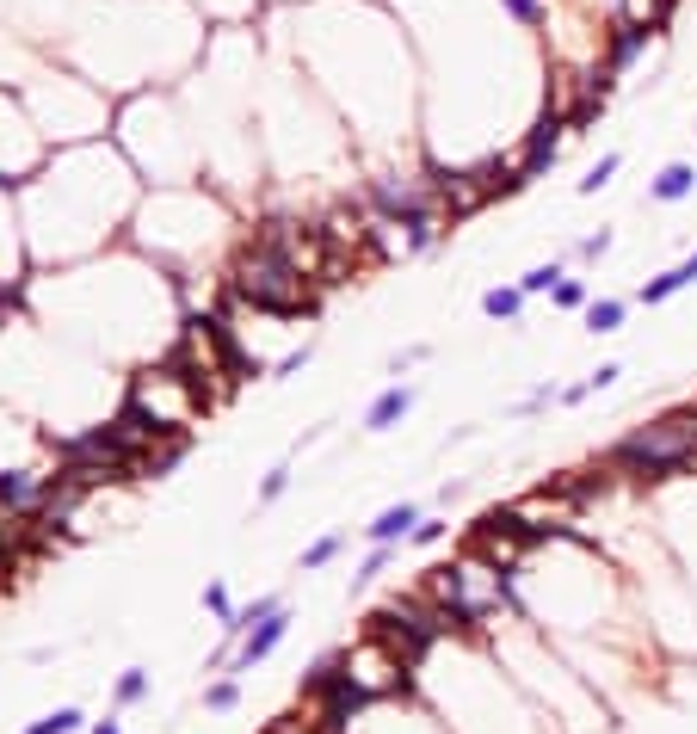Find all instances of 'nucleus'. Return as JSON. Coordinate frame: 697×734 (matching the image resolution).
<instances>
[{
    "label": "nucleus",
    "mask_w": 697,
    "mask_h": 734,
    "mask_svg": "<svg viewBox=\"0 0 697 734\" xmlns=\"http://www.w3.org/2000/svg\"><path fill=\"white\" fill-rule=\"evenodd\" d=\"M309 278H315L309 272V247H284V241L253 235L241 247L235 272H229V290H235V303L260 309V315H303L315 303Z\"/></svg>",
    "instance_id": "obj_1"
},
{
    "label": "nucleus",
    "mask_w": 697,
    "mask_h": 734,
    "mask_svg": "<svg viewBox=\"0 0 697 734\" xmlns=\"http://www.w3.org/2000/svg\"><path fill=\"white\" fill-rule=\"evenodd\" d=\"M697 463V408L691 414H667L654 426H636L630 438H617L605 451V469L617 475H642V482H660V475H679Z\"/></svg>",
    "instance_id": "obj_2"
},
{
    "label": "nucleus",
    "mask_w": 697,
    "mask_h": 734,
    "mask_svg": "<svg viewBox=\"0 0 697 734\" xmlns=\"http://www.w3.org/2000/svg\"><path fill=\"white\" fill-rule=\"evenodd\" d=\"M364 204H371L383 223H395V229L426 223V216H445L438 210V186L426 173H377L371 186H364Z\"/></svg>",
    "instance_id": "obj_3"
},
{
    "label": "nucleus",
    "mask_w": 697,
    "mask_h": 734,
    "mask_svg": "<svg viewBox=\"0 0 697 734\" xmlns=\"http://www.w3.org/2000/svg\"><path fill=\"white\" fill-rule=\"evenodd\" d=\"M648 44H654V25H642V19H611V31H605V62L593 68V87L599 93H611L623 75H630V68L648 56Z\"/></svg>",
    "instance_id": "obj_4"
},
{
    "label": "nucleus",
    "mask_w": 697,
    "mask_h": 734,
    "mask_svg": "<svg viewBox=\"0 0 697 734\" xmlns=\"http://www.w3.org/2000/svg\"><path fill=\"white\" fill-rule=\"evenodd\" d=\"M574 130H568V112L556 99H549V112L531 124V136H525V149H519V167H525V179H543L549 167H556V155H562V142H568Z\"/></svg>",
    "instance_id": "obj_5"
},
{
    "label": "nucleus",
    "mask_w": 697,
    "mask_h": 734,
    "mask_svg": "<svg viewBox=\"0 0 697 734\" xmlns=\"http://www.w3.org/2000/svg\"><path fill=\"white\" fill-rule=\"evenodd\" d=\"M284 630H290V611L278 605L272 617H260V623H253V630H247V636H241V642L223 654V660H229V673H253V667H260V660H266V654L284 642Z\"/></svg>",
    "instance_id": "obj_6"
},
{
    "label": "nucleus",
    "mask_w": 697,
    "mask_h": 734,
    "mask_svg": "<svg viewBox=\"0 0 697 734\" xmlns=\"http://www.w3.org/2000/svg\"><path fill=\"white\" fill-rule=\"evenodd\" d=\"M691 192H697V167L691 161H667V167L648 179V198L654 204H685Z\"/></svg>",
    "instance_id": "obj_7"
},
{
    "label": "nucleus",
    "mask_w": 697,
    "mask_h": 734,
    "mask_svg": "<svg viewBox=\"0 0 697 734\" xmlns=\"http://www.w3.org/2000/svg\"><path fill=\"white\" fill-rule=\"evenodd\" d=\"M408 408H414V383H389V389L371 401V408H364V432H389Z\"/></svg>",
    "instance_id": "obj_8"
},
{
    "label": "nucleus",
    "mask_w": 697,
    "mask_h": 734,
    "mask_svg": "<svg viewBox=\"0 0 697 734\" xmlns=\"http://www.w3.org/2000/svg\"><path fill=\"white\" fill-rule=\"evenodd\" d=\"M414 525H420V506L401 500V506H383L377 519L364 525V537H371V543H401V537H414Z\"/></svg>",
    "instance_id": "obj_9"
},
{
    "label": "nucleus",
    "mask_w": 697,
    "mask_h": 734,
    "mask_svg": "<svg viewBox=\"0 0 697 734\" xmlns=\"http://www.w3.org/2000/svg\"><path fill=\"white\" fill-rule=\"evenodd\" d=\"M691 284H697V253H691V260H679L673 272H660V278H648V284L636 290V303H648V309H654V303H667V297H679V290H691Z\"/></svg>",
    "instance_id": "obj_10"
},
{
    "label": "nucleus",
    "mask_w": 697,
    "mask_h": 734,
    "mask_svg": "<svg viewBox=\"0 0 697 734\" xmlns=\"http://www.w3.org/2000/svg\"><path fill=\"white\" fill-rule=\"evenodd\" d=\"M482 315H488V321H519V315H525V290H519V284L482 290Z\"/></svg>",
    "instance_id": "obj_11"
},
{
    "label": "nucleus",
    "mask_w": 697,
    "mask_h": 734,
    "mask_svg": "<svg viewBox=\"0 0 697 734\" xmlns=\"http://www.w3.org/2000/svg\"><path fill=\"white\" fill-rule=\"evenodd\" d=\"M623 315H630L623 297H593V303H586V327H593V334H617Z\"/></svg>",
    "instance_id": "obj_12"
},
{
    "label": "nucleus",
    "mask_w": 697,
    "mask_h": 734,
    "mask_svg": "<svg viewBox=\"0 0 697 734\" xmlns=\"http://www.w3.org/2000/svg\"><path fill=\"white\" fill-rule=\"evenodd\" d=\"M568 272H562V260H543V266H531L525 278H519V290H525V297H549V290H556Z\"/></svg>",
    "instance_id": "obj_13"
},
{
    "label": "nucleus",
    "mask_w": 697,
    "mask_h": 734,
    "mask_svg": "<svg viewBox=\"0 0 697 734\" xmlns=\"http://www.w3.org/2000/svg\"><path fill=\"white\" fill-rule=\"evenodd\" d=\"M75 728H87V716L75 710V704H62V710H50V716H38L25 734H75Z\"/></svg>",
    "instance_id": "obj_14"
},
{
    "label": "nucleus",
    "mask_w": 697,
    "mask_h": 734,
    "mask_svg": "<svg viewBox=\"0 0 697 734\" xmlns=\"http://www.w3.org/2000/svg\"><path fill=\"white\" fill-rule=\"evenodd\" d=\"M500 13L519 19L525 31H543V25H549V0H500Z\"/></svg>",
    "instance_id": "obj_15"
},
{
    "label": "nucleus",
    "mask_w": 697,
    "mask_h": 734,
    "mask_svg": "<svg viewBox=\"0 0 697 734\" xmlns=\"http://www.w3.org/2000/svg\"><path fill=\"white\" fill-rule=\"evenodd\" d=\"M617 167H623V155H599V167H586V179H580L574 192H580V198H599V192L611 186V173H617Z\"/></svg>",
    "instance_id": "obj_16"
},
{
    "label": "nucleus",
    "mask_w": 697,
    "mask_h": 734,
    "mask_svg": "<svg viewBox=\"0 0 697 734\" xmlns=\"http://www.w3.org/2000/svg\"><path fill=\"white\" fill-rule=\"evenodd\" d=\"M389 562H395V543H377V549H371V556H364V568L352 574V593H364V586H371V580H377V574H383Z\"/></svg>",
    "instance_id": "obj_17"
},
{
    "label": "nucleus",
    "mask_w": 697,
    "mask_h": 734,
    "mask_svg": "<svg viewBox=\"0 0 697 734\" xmlns=\"http://www.w3.org/2000/svg\"><path fill=\"white\" fill-rule=\"evenodd\" d=\"M340 549H346V537H340V531H334V537H315V543L303 549V574H309V568H327V562L340 556Z\"/></svg>",
    "instance_id": "obj_18"
},
{
    "label": "nucleus",
    "mask_w": 697,
    "mask_h": 734,
    "mask_svg": "<svg viewBox=\"0 0 697 734\" xmlns=\"http://www.w3.org/2000/svg\"><path fill=\"white\" fill-rule=\"evenodd\" d=\"M549 303H556V309H586V303H593V290H586L580 278H562L556 290H549Z\"/></svg>",
    "instance_id": "obj_19"
},
{
    "label": "nucleus",
    "mask_w": 697,
    "mask_h": 734,
    "mask_svg": "<svg viewBox=\"0 0 697 734\" xmlns=\"http://www.w3.org/2000/svg\"><path fill=\"white\" fill-rule=\"evenodd\" d=\"M235 704H241V679H216L204 691V710H235Z\"/></svg>",
    "instance_id": "obj_20"
},
{
    "label": "nucleus",
    "mask_w": 697,
    "mask_h": 734,
    "mask_svg": "<svg viewBox=\"0 0 697 734\" xmlns=\"http://www.w3.org/2000/svg\"><path fill=\"white\" fill-rule=\"evenodd\" d=\"M142 697H149V673H142V667H130V673L118 679V704L130 710V704H142Z\"/></svg>",
    "instance_id": "obj_21"
},
{
    "label": "nucleus",
    "mask_w": 697,
    "mask_h": 734,
    "mask_svg": "<svg viewBox=\"0 0 697 734\" xmlns=\"http://www.w3.org/2000/svg\"><path fill=\"white\" fill-rule=\"evenodd\" d=\"M204 611L210 617H223V630L235 623V599H229V586H204Z\"/></svg>",
    "instance_id": "obj_22"
},
{
    "label": "nucleus",
    "mask_w": 697,
    "mask_h": 734,
    "mask_svg": "<svg viewBox=\"0 0 697 734\" xmlns=\"http://www.w3.org/2000/svg\"><path fill=\"white\" fill-rule=\"evenodd\" d=\"M599 253H611V229H593V235H580V241H574V260H586V266H593Z\"/></svg>",
    "instance_id": "obj_23"
},
{
    "label": "nucleus",
    "mask_w": 697,
    "mask_h": 734,
    "mask_svg": "<svg viewBox=\"0 0 697 734\" xmlns=\"http://www.w3.org/2000/svg\"><path fill=\"white\" fill-rule=\"evenodd\" d=\"M284 488H290V463H278V469H266V482H260V506H272V500H284Z\"/></svg>",
    "instance_id": "obj_24"
},
{
    "label": "nucleus",
    "mask_w": 697,
    "mask_h": 734,
    "mask_svg": "<svg viewBox=\"0 0 697 734\" xmlns=\"http://www.w3.org/2000/svg\"><path fill=\"white\" fill-rule=\"evenodd\" d=\"M309 358H315V346H309V340H303V346H297V352H284V358H278V364H272V377H297V371H303V364H309Z\"/></svg>",
    "instance_id": "obj_25"
},
{
    "label": "nucleus",
    "mask_w": 697,
    "mask_h": 734,
    "mask_svg": "<svg viewBox=\"0 0 697 734\" xmlns=\"http://www.w3.org/2000/svg\"><path fill=\"white\" fill-rule=\"evenodd\" d=\"M617 377H623V371H617V364H599V371H593V377H586V395H599V389H611Z\"/></svg>",
    "instance_id": "obj_26"
},
{
    "label": "nucleus",
    "mask_w": 697,
    "mask_h": 734,
    "mask_svg": "<svg viewBox=\"0 0 697 734\" xmlns=\"http://www.w3.org/2000/svg\"><path fill=\"white\" fill-rule=\"evenodd\" d=\"M438 537H445V525H438V519H420V525H414V543H420V549H432Z\"/></svg>",
    "instance_id": "obj_27"
},
{
    "label": "nucleus",
    "mask_w": 697,
    "mask_h": 734,
    "mask_svg": "<svg viewBox=\"0 0 697 734\" xmlns=\"http://www.w3.org/2000/svg\"><path fill=\"white\" fill-rule=\"evenodd\" d=\"M414 364H426V346H408V352H401V358H395V377L414 371Z\"/></svg>",
    "instance_id": "obj_28"
},
{
    "label": "nucleus",
    "mask_w": 697,
    "mask_h": 734,
    "mask_svg": "<svg viewBox=\"0 0 697 734\" xmlns=\"http://www.w3.org/2000/svg\"><path fill=\"white\" fill-rule=\"evenodd\" d=\"M87 734H124V728H118V716H105V722H87Z\"/></svg>",
    "instance_id": "obj_29"
}]
</instances>
